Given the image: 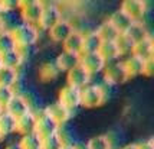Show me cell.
<instances>
[{
  "label": "cell",
  "instance_id": "cell-10",
  "mask_svg": "<svg viewBox=\"0 0 154 149\" xmlns=\"http://www.w3.org/2000/svg\"><path fill=\"white\" fill-rule=\"evenodd\" d=\"M42 113L46 115L48 117H49L54 123H56L59 128H62V126L69 120V117L72 115V112L66 110V109L63 107L62 104H59L58 102H55V103H52V104L46 106V107L43 109Z\"/></svg>",
  "mask_w": 154,
  "mask_h": 149
},
{
  "label": "cell",
  "instance_id": "cell-39",
  "mask_svg": "<svg viewBox=\"0 0 154 149\" xmlns=\"http://www.w3.org/2000/svg\"><path fill=\"white\" fill-rule=\"evenodd\" d=\"M3 112H5V110H3V107H0V115H2Z\"/></svg>",
  "mask_w": 154,
  "mask_h": 149
},
{
  "label": "cell",
  "instance_id": "cell-6",
  "mask_svg": "<svg viewBox=\"0 0 154 149\" xmlns=\"http://www.w3.org/2000/svg\"><path fill=\"white\" fill-rule=\"evenodd\" d=\"M60 19H62V16H60L59 7L56 5H52V3H45L42 15H40V19L38 22V28L43 29V31H49Z\"/></svg>",
  "mask_w": 154,
  "mask_h": 149
},
{
  "label": "cell",
  "instance_id": "cell-33",
  "mask_svg": "<svg viewBox=\"0 0 154 149\" xmlns=\"http://www.w3.org/2000/svg\"><path fill=\"white\" fill-rule=\"evenodd\" d=\"M13 96H14V93L10 87L0 86V107H3V110H5V106L9 103V100H10Z\"/></svg>",
  "mask_w": 154,
  "mask_h": 149
},
{
  "label": "cell",
  "instance_id": "cell-22",
  "mask_svg": "<svg viewBox=\"0 0 154 149\" xmlns=\"http://www.w3.org/2000/svg\"><path fill=\"white\" fill-rule=\"evenodd\" d=\"M23 60L20 58V55L17 54L16 49L7 51L5 54H0V65L3 68H9V70H14L17 71V68L22 65Z\"/></svg>",
  "mask_w": 154,
  "mask_h": 149
},
{
  "label": "cell",
  "instance_id": "cell-1",
  "mask_svg": "<svg viewBox=\"0 0 154 149\" xmlns=\"http://www.w3.org/2000/svg\"><path fill=\"white\" fill-rule=\"evenodd\" d=\"M10 35L13 38V42L16 47H33L39 39V29L33 25L27 23H17L10 31Z\"/></svg>",
  "mask_w": 154,
  "mask_h": 149
},
{
  "label": "cell",
  "instance_id": "cell-5",
  "mask_svg": "<svg viewBox=\"0 0 154 149\" xmlns=\"http://www.w3.org/2000/svg\"><path fill=\"white\" fill-rule=\"evenodd\" d=\"M58 103L62 104L63 107L69 110V112H74L75 109H78L81 106V90L71 86H63L59 90V94H58Z\"/></svg>",
  "mask_w": 154,
  "mask_h": 149
},
{
  "label": "cell",
  "instance_id": "cell-25",
  "mask_svg": "<svg viewBox=\"0 0 154 149\" xmlns=\"http://www.w3.org/2000/svg\"><path fill=\"white\" fill-rule=\"evenodd\" d=\"M59 70L56 67V64L54 61H48V62H43L39 68V78L42 81H52L55 80L58 75H59Z\"/></svg>",
  "mask_w": 154,
  "mask_h": 149
},
{
  "label": "cell",
  "instance_id": "cell-4",
  "mask_svg": "<svg viewBox=\"0 0 154 149\" xmlns=\"http://www.w3.org/2000/svg\"><path fill=\"white\" fill-rule=\"evenodd\" d=\"M120 10L131 22H143V18L147 13V5L143 0H125L121 3Z\"/></svg>",
  "mask_w": 154,
  "mask_h": 149
},
{
  "label": "cell",
  "instance_id": "cell-17",
  "mask_svg": "<svg viewBox=\"0 0 154 149\" xmlns=\"http://www.w3.org/2000/svg\"><path fill=\"white\" fill-rule=\"evenodd\" d=\"M54 62L56 64V67H58V70H59L60 73H68L69 70H72L74 67H76L79 64V55L62 51L56 57V60Z\"/></svg>",
  "mask_w": 154,
  "mask_h": 149
},
{
  "label": "cell",
  "instance_id": "cell-21",
  "mask_svg": "<svg viewBox=\"0 0 154 149\" xmlns=\"http://www.w3.org/2000/svg\"><path fill=\"white\" fill-rule=\"evenodd\" d=\"M97 54L105 61V64L114 62L117 58H120L118 49H117L114 42H101L100 48H98V51H97Z\"/></svg>",
  "mask_w": 154,
  "mask_h": 149
},
{
  "label": "cell",
  "instance_id": "cell-11",
  "mask_svg": "<svg viewBox=\"0 0 154 149\" xmlns=\"http://www.w3.org/2000/svg\"><path fill=\"white\" fill-rule=\"evenodd\" d=\"M89 81H91V75L88 74L79 64L66 73V84L71 86V87L81 90V88L87 87Z\"/></svg>",
  "mask_w": 154,
  "mask_h": 149
},
{
  "label": "cell",
  "instance_id": "cell-29",
  "mask_svg": "<svg viewBox=\"0 0 154 149\" xmlns=\"http://www.w3.org/2000/svg\"><path fill=\"white\" fill-rule=\"evenodd\" d=\"M114 44H115V47H117V49H118L120 57H122V55H131V51H133L134 44L130 41L124 34L118 35V36H117V39L114 41Z\"/></svg>",
  "mask_w": 154,
  "mask_h": 149
},
{
  "label": "cell",
  "instance_id": "cell-3",
  "mask_svg": "<svg viewBox=\"0 0 154 149\" xmlns=\"http://www.w3.org/2000/svg\"><path fill=\"white\" fill-rule=\"evenodd\" d=\"M43 2H19V13L23 23L27 25H33L38 28V22L40 19V15L43 10Z\"/></svg>",
  "mask_w": 154,
  "mask_h": 149
},
{
  "label": "cell",
  "instance_id": "cell-16",
  "mask_svg": "<svg viewBox=\"0 0 154 149\" xmlns=\"http://www.w3.org/2000/svg\"><path fill=\"white\" fill-rule=\"evenodd\" d=\"M82 35H84V32H81L78 29H74L72 34L62 42L63 51H65V52L75 54V55H81V49H82Z\"/></svg>",
  "mask_w": 154,
  "mask_h": 149
},
{
  "label": "cell",
  "instance_id": "cell-20",
  "mask_svg": "<svg viewBox=\"0 0 154 149\" xmlns=\"http://www.w3.org/2000/svg\"><path fill=\"white\" fill-rule=\"evenodd\" d=\"M107 21H108V23H109V25H111V26L118 32V34H124L128 28H130V25L133 23V22L130 21L125 15L121 12L120 9L109 15V18H108Z\"/></svg>",
  "mask_w": 154,
  "mask_h": 149
},
{
  "label": "cell",
  "instance_id": "cell-30",
  "mask_svg": "<svg viewBox=\"0 0 154 149\" xmlns=\"http://www.w3.org/2000/svg\"><path fill=\"white\" fill-rule=\"evenodd\" d=\"M17 143H19L20 149H40L42 141L35 133H30V135H26V136H20Z\"/></svg>",
  "mask_w": 154,
  "mask_h": 149
},
{
  "label": "cell",
  "instance_id": "cell-32",
  "mask_svg": "<svg viewBox=\"0 0 154 149\" xmlns=\"http://www.w3.org/2000/svg\"><path fill=\"white\" fill-rule=\"evenodd\" d=\"M42 143H40V149H60L62 148V143L58 139L56 133L49 138H45V139H40Z\"/></svg>",
  "mask_w": 154,
  "mask_h": 149
},
{
  "label": "cell",
  "instance_id": "cell-34",
  "mask_svg": "<svg viewBox=\"0 0 154 149\" xmlns=\"http://www.w3.org/2000/svg\"><path fill=\"white\" fill-rule=\"evenodd\" d=\"M153 74H154V58L143 61L141 75H144V77H153Z\"/></svg>",
  "mask_w": 154,
  "mask_h": 149
},
{
  "label": "cell",
  "instance_id": "cell-31",
  "mask_svg": "<svg viewBox=\"0 0 154 149\" xmlns=\"http://www.w3.org/2000/svg\"><path fill=\"white\" fill-rule=\"evenodd\" d=\"M14 42L10 32H2L0 34V54H5L7 51L14 49Z\"/></svg>",
  "mask_w": 154,
  "mask_h": 149
},
{
  "label": "cell",
  "instance_id": "cell-9",
  "mask_svg": "<svg viewBox=\"0 0 154 149\" xmlns=\"http://www.w3.org/2000/svg\"><path fill=\"white\" fill-rule=\"evenodd\" d=\"M79 65L92 77V75L101 73V71L105 68L107 64H105V61H104L97 52H94V54L79 55Z\"/></svg>",
  "mask_w": 154,
  "mask_h": 149
},
{
  "label": "cell",
  "instance_id": "cell-7",
  "mask_svg": "<svg viewBox=\"0 0 154 149\" xmlns=\"http://www.w3.org/2000/svg\"><path fill=\"white\" fill-rule=\"evenodd\" d=\"M102 73H104V81L108 86H118L128 80L121 62H109L102 70Z\"/></svg>",
  "mask_w": 154,
  "mask_h": 149
},
{
  "label": "cell",
  "instance_id": "cell-37",
  "mask_svg": "<svg viewBox=\"0 0 154 149\" xmlns=\"http://www.w3.org/2000/svg\"><path fill=\"white\" fill-rule=\"evenodd\" d=\"M120 149H137V143H128V145H124Z\"/></svg>",
  "mask_w": 154,
  "mask_h": 149
},
{
  "label": "cell",
  "instance_id": "cell-8",
  "mask_svg": "<svg viewBox=\"0 0 154 149\" xmlns=\"http://www.w3.org/2000/svg\"><path fill=\"white\" fill-rule=\"evenodd\" d=\"M59 126L54 123L46 115L40 113V115H36V120H35V129L33 133L39 139H45V138H49V136L55 135L58 132Z\"/></svg>",
  "mask_w": 154,
  "mask_h": 149
},
{
  "label": "cell",
  "instance_id": "cell-35",
  "mask_svg": "<svg viewBox=\"0 0 154 149\" xmlns=\"http://www.w3.org/2000/svg\"><path fill=\"white\" fill-rule=\"evenodd\" d=\"M137 149H154L153 139H148V141H144V142L137 143Z\"/></svg>",
  "mask_w": 154,
  "mask_h": 149
},
{
  "label": "cell",
  "instance_id": "cell-24",
  "mask_svg": "<svg viewBox=\"0 0 154 149\" xmlns=\"http://www.w3.org/2000/svg\"><path fill=\"white\" fill-rule=\"evenodd\" d=\"M101 41L97 38L94 32H88V34L82 35V49H81V55L82 54H94L98 51Z\"/></svg>",
  "mask_w": 154,
  "mask_h": 149
},
{
  "label": "cell",
  "instance_id": "cell-36",
  "mask_svg": "<svg viewBox=\"0 0 154 149\" xmlns=\"http://www.w3.org/2000/svg\"><path fill=\"white\" fill-rule=\"evenodd\" d=\"M5 149H20V146L17 142H12V143H7L5 146Z\"/></svg>",
  "mask_w": 154,
  "mask_h": 149
},
{
  "label": "cell",
  "instance_id": "cell-38",
  "mask_svg": "<svg viewBox=\"0 0 154 149\" xmlns=\"http://www.w3.org/2000/svg\"><path fill=\"white\" fill-rule=\"evenodd\" d=\"M60 149H74V146L72 145H66V146H62Z\"/></svg>",
  "mask_w": 154,
  "mask_h": 149
},
{
  "label": "cell",
  "instance_id": "cell-19",
  "mask_svg": "<svg viewBox=\"0 0 154 149\" xmlns=\"http://www.w3.org/2000/svg\"><path fill=\"white\" fill-rule=\"evenodd\" d=\"M121 65L124 68V73L127 75V78H134L137 75H141V70H143V61L140 58H137L134 55H128L127 60L121 61Z\"/></svg>",
  "mask_w": 154,
  "mask_h": 149
},
{
  "label": "cell",
  "instance_id": "cell-14",
  "mask_svg": "<svg viewBox=\"0 0 154 149\" xmlns=\"http://www.w3.org/2000/svg\"><path fill=\"white\" fill-rule=\"evenodd\" d=\"M131 55H134L137 58H140L141 61H146V60H150V58H154V42L153 38L148 36L143 41L134 44L133 47V51H131Z\"/></svg>",
  "mask_w": 154,
  "mask_h": 149
},
{
  "label": "cell",
  "instance_id": "cell-27",
  "mask_svg": "<svg viewBox=\"0 0 154 149\" xmlns=\"http://www.w3.org/2000/svg\"><path fill=\"white\" fill-rule=\"evenodd\" d=\"M87 149H111V139L107 135H98L88 139L85 143Z\"/></svg>",
  "mask_w": 154,
  "mask_h": 149
},
{
  "label": "cell",
  "instance_id": "cell-12",
  "mask_svg": "<svg viewBox=\"0 0 154 149\" xmlns=\"http://www.w3.org/2000/svg\"><path fill=\"white\" fill-rule=\"evenodd\" d=\"M5 112L7 115H10L12 117L17 119L20 116L26 115L27 112H30V107H29L27 102L25 100L23 94H14L9 100V103L5 106Z\"/></svg>",
  "mask_w": 154,
  "mask_h": 149
},
{
  "label": "cell",
  "instance_id": "cell-13",
  "mask_svg": "<svg viewBox=\"0 0 154 149\" xmlns=\"http://www.w3.org/2000/svg\"><path fill=\"white\" fill-rule=\"evenodd\" d=\"M74 29L75 28H74V25L71 23V21H68V19H60L58 23H55L54 26L48 31V34H49V38H51L54 42L62 44L69 35L72 34Z\"/></svg>",
  "mask_w": 154,
  "mask_h": 149
},
{
  "label": "cell",
  "instance_id": "cell-18",
  "mask_svg": "<svg viewBox=\"0 0 154 149\" xmlns=\"http://www.w3.org/2000/svg\"><path fill=\"white\" fill-rule=\"evenodd\" d=\"M124 35H125L133 44H137V42L143 41V39H146L148 36H151L143 22H133V23L130 25V28L124 32Z\"/></svg>",
  "mask_w": 154,
  "mask_h": 149
},
{
  "label": "cell",
  "instance_id": "cell-26",
  "mask_svg": "<svg viewBox=\"0 0 154 149\" xmlns=\"http://www.w3.org/2000/svg\"><path fill=\"white\" fill-rule=\"evenodd\" d=\"M14 129H16V119L7 115L6 112H3L0 115V136L5 138V136L12 135L14 133Z\"/></svg>",
  "mask_w": 154,
  "mask_h": 149
},
{
  "label": "cell",
  "instance_id": "cell-28",
  "mask_svg": "<svg viewBox=\"0 0 154 149\" xmlns=\"http://www.w3.org/2000/svg\"><path fill=\"white\" fill-rule=\"evenodd\" d=\"M17 71L14 70H9V68H0V86L5 87H13L17 83Z\"/></svg>",
  "mask_w": 154,
  "mask_h": 149
},
{
  "label": "cell",
  "instance_id": "cell-42",
  "mask_svg": "<svg viewBox=\"0 0 154 149\" xmlns=\"http://www.w3.org/2000/svg\"><path fill=\"white\" fill-rule=\"evenodd\" d=\"M0 68H2V65H0Z\"/></svg>",
  "mask_w": 154,
  "mask_h": 149
},
{
  "label": "cell",
  "instance_id": "cell-15",
  "mask_svg": "<svg viewBox=\"0 0 154 149\" xmlns=\"http://www.w3.org/2000/svg\"><path fill=\"white\" fill-rule=\"evenodd\" d=\"M35 120H36V113L35 112H27L26 115L20 116L16 119V129L14 132L19 133L20 136H26L33 133Z\"/></svg>",
  "mask_w": 154,
  "mask_h": 149
},
{
  "label": "cell",
  "instance_id": "cell-41",
  "mask_svg": "<svg viewBox=\"0 0 154 149\" xmlns=\"http://www.w3.org/2000/svg\"><path fill=\"white\" fill-rule=\"evenodd\" d=\"M2 139H3V138H2V136H0V141H2Z\"/></svg>",
  "mask_w": 154,
  "mask_h": 149
},
{
  "label": "cell",
  "instance_id": "cell-40",
  "mask_svg": "<svg viewBox=\"0 0 154 149\" xmlns=\"http://www.w3.org/2000/svg\"><path fill=\"white\" fill-rule=\"evenodd\" d=\"M2 15H3V12H2V7H0V16H2Z\"/></svg>",
  "mask_w": 154,
  "mask_h": 149
},
{
  "label": "cell",
  "instance_id": "cell-2",
  "mask_svg": "<svg viewBox=\"0 0 154 149\" xmlns=\"http://www.w3.org/2000/svg\"><path fill=\"white\" fill-rule=\"evenodd\" d=\"M107 100V91L101 84H88L81 88V106L85 109H94L104 104Z\"/></svg>",
  "mask_w": 154,
  "mask_h": 149
},
{
  "label": "cell",
  "instance_id": "cell-23",
  "mask_svg": "<svg viewBox=\"0 0 154 149\" xmlns=\"http://www.w3.org/2000/svg\"><path fill=\"white\" fill-rule=\"evenodd\" d=\"M94 34L97 35V38H98L101 42H114L115 39H117V36L120 35L114 28L108 23V21L102 22L100 26L94 31Z\"/></svg>",
  "mask_w": 154,
  "mask_h": 149
}]
</instances>
